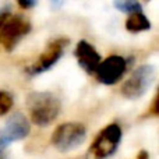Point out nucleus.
Here are the masks:
<instances>
[{
  "mask_svg": "<svg viewBox=\"0 0 159 159\" xmlns=\"http://www.w3.org/2000/svg\"><path fill=\"white\" fill-rule=\"evenodd\" d=\"M0 131L3 133L6 140L11 144L13 141H20L27 138L31 131V124L21 112H16L7 119L4 129Z\"/></svg>",
  "mask_w": 159,
  "mask_h": 159,
  "instance_id": "1a4fd4ad",
  "label": "nucleus"
},
{
  "mask_svg": "<svg viewBox=\"0 0 159 159\" xmlns=\"http://www.w3.org/2000/svg\"><path fill=\"white\" fill-rule=\"evenodd\" d=\"M127 69H129V61L126 57L120 55H110L105 60H101L93 75L96 81L101 84L115 85L119 81H121Z\"/></svg>",
  "mask_w": 159,
  "mask_h": 159,
  "instance_id": "0eeeda50",
  "label": "nucleus"
},
{
  "mask_svg": "<svg viewBox=\"0 0 159 159\" xmlns=\"http://www.w3.org/2000/svg\"><path fill=\"white\" fill-rule=\"evenodd\" d=\"M70 39L66 36H59V38L50 41L43 49V52L39 55V57L32 64L25 69V74L28 77H36L39 74L49 71L64 55V50L69 46Z\"/></svg>",
  "mask_w": 159,
  "mask_h": 159,
  "instance_id": "39448f33",
  "label": "nucleus"
},
{
  "mask_svg": "<svg viewBox=\"0 0 159 159\" xmlns=\"http://www.w3.org/2000/svg\"><path fill=\"white\" fill-rule=\"evenodd\" d=\"M123 137L119 123H110L101 130L88 147L84 159H109L117 152Z\"/></svg>",
  "mask_w": 159,
  "mask_h": 159,
  "instance_id": "f03ea898",
  "label": "nucleus"
},
{
  "mask_svg": "<svg viewBox=\"0 0 159 159\" xmlns=\"http://www.w3.org/2000/svg\"><path fill=\"white\" fill-rule=\"evenodd\" d=\"M113 7L116 10L121 11V13H127V14L143 11V6H141L140 0H115Z\"/></svg>",
  "mask_w": 159,
  "mask_h": 159,
  "instance_id": "9b49d317",
  "label": "nucleus"
},
{
  "mask_svg": "<svg viewBox=\"0 0 159 159\" xmlns=\"http://www.w3.org/2000/svg\"><path fill=\"white\" fill-rule=\"evenodd\" d=\"M0 159H8L6 155H3V154H0Z\"/></svg>",
  "mask_w": 159,
  "mask_h": 159,
  "instance_id": "a211bd4d",
  "label": "nucleus"
},
{
  "mask_svg": "<svg viewBox=\"0 0 159 159\" xmlns=\"http://www.w3.org/2000/svg\"><path fill=\"white\" fill-rule=\"evenodd\" d=\"M124 27H126V30L129 32L138 34V32H143V31L151 30V21H149V18L143 11H137V13L129 14Z\"/></svg>",
  "mask_w": 159,
  "mask_h": 159,
  "instance_id": "9d476101",
  "label": "nucleus"
},
{
  "mask_svg": "<svg viewBox=\"0 0 159 159\" xmlns=\"http://www.w3.org/2000/svg\"><path fill=\"white\" fill-rule=\"evenodd\" d=\"M32 30V24L28 18L22 16H10L0 27V45L6 52H13L20 42Z\"/></svg>",
  "mask_w": 159,
  "mask_h": 159,
  "instance_id": "423d86ee",
  "label": "nucleus"
},
{
  "mask_svg": "<svg viewBox=\"0 0 159 159\" xmlns=\"http://www.w3.org/2000/svg\"><path fill=\"white\" fill-rule=\"evenodd\" d=\"M137 159H149L148 151H145V149H141V151L137 154Z\"/></svg>",
  "mask_w": 159,
  "mask_h": 159,
  "instance_id": "f3484780",
  "label": "nucleus"
},
{
  "mask_svg": "<svg viewBox=\"0 0 159 159\" xmlns=\"http://www.w3.org/2000/svg\"><path fill=\"white\" fill-rule=\"evenodd\" d=\"M66 2L67 0H49L52 10H60V8L66 4Z\"/></svg>",
  "mask_w": 159,
  "mask_h": 159,
  "instance_id": "2eb2a0df",
  "label": "nucleus"
},
{
  "mask_svg": "<svg viewBox=\"0 0 159 159\" xmlns=\"http://www.w3.org/2000/svg\"><path fill=\"white\" fill-rule=\"evenodd\" d=\"M157 77V69L152 64H141L121 84L120 93L126 99L135 101L145 95Z\"/></svg>",
  "mask_w": 159,
  "mask_h": 159,
  "instance_id": "20e7f679",
  "label": "nucleus"
},
{
  "mask_svg": "<svg viewBox=\"0 0 159 159\" xmlns=\"http://www.w3.org/2000/svg\"><path fill=\"white\" fill-rule=\"evenodd\" d=\"M16 2L18 4V7L22 8V10H31L38 4L39 0H16Z\"/></svg>",
  "mask_w": 159,
  "mask_h": 159,
  "instance_id": "ddd939ff",
  "label": "nucleus"
},
{
  "mask_svg": "<svg viewBox=\"0 0 159 159\" xmlns=\"http://www.w3.org/2000/svg\"><path fill=\"white\" fill-rule=\"evenodd\" d=\"M30 119L35 126L48 127L57 119L61 109L60 99L52 92H31L27 98Z\"/></svg>",
  "mask_w": 159,
  "mask_h": 159,
  "instance_id": "f257e3e1",
  "label": "nucleus"
},
{
  "mask_svg": "<svg viewBox=\"0 0 159 159\" xmlns=\"http://www.w3.org/2000/svg\"><path fill=\"white\" fill-rule=\"evenodd\" d=\"M87 138V127L80 121H66L59 124L52 133L50 143L57 151L70 152L77 149Z\"/></svg>",
  "mask_w": 159,
  "mask_h": 159,
  "instance_id": "7ed1b4c3",
  "label": "nucleus"
},
{
  "mask_svg": "<svg viewBox=\"0 0 159 159\" xmlns=\"http://www.w3.org/2000/svg\"><path fill=\"white\" fill-rule=\"evenodd\" d=\"M14 105V98L8 91L0 89V116H6Z\"/></svg>",
  "mask_w": 159,
  "mask_h": 159,
  "instance_id": "f8f14e48",
  "label": "nucleus"
},
{
  "mask_svg": "<svg viewBox=\"0 0 159 159\" xmlns=\"http://www.w3.org/2000/svg\"><path fill=\"white\" fill-rule=\"evenodd\" d=\"M0 154H3V149H2V147H0Z\"/></svg>",
  "mask_w": 159,
  "mask_h": 159,
  "instance_id": "6ab92c4d",
  "label": "nucleus"
},
{
  "mask_svg": "<svg viewBox=\"0 0 159 159\" xmlns=\"http://www.w3.org/2000/svg\"><path fill=\"white\" fill-rule=\"evenodd\" d=\"M10 14H11V7L10 6H4V7L0 8V27H2V24L6 21V18H7Z\"/></svg>",
  "mask_w": 159,
  "mask_h": 159,
  "instance_id": "4468645a",
  "label": "nucleus"
},
{
  "mask_svg": "<svg viewBox=\"0 0 159 159\" xmlns=\"http://www.w3.org/2000/svg\"><path fill=\"white\" fill-rule=\"evenodd\" d=\"M148 115H152V116H155V117L158 116V95L154 96V101H152V103H151V110L148 112Z\"/></svg>",
  "mask_w": 159,
  "mask_h": 159,
  "instance_id": "dca6fc26",
  "label": "nucleus"
},
{
  "mask_svg": "<svg viewBox=\"0 0 159 159\" xmlns=\"http://www.w3.org/2000/svg\"><path fill=\"white\" fill-rule=\"evenodd\" d=\"M74 56L77 59L78 66L89 75H92L95 73L96 67L99 66V63L102 60L101 55L95 49V46L91 45L85 39H81L77 43V46L74 49Z\"/></svg>",
  "mask_w": 159,
  "mask_h": 159,
  "instance_id": "6e6552de",
  "label": "nucleus"
}]
</instances>
